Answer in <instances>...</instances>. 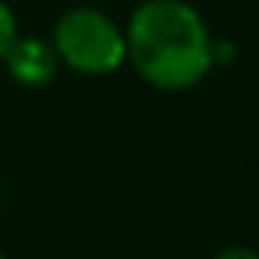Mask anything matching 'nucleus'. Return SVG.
<instances>
[{"label": "nucleus", "instance_id": "2", "mask_svg": "<svg viewBox=\"0 0 259 259\" xmlns=\"http://www.w3.org/2000/svg\"><path fill=\"white\" fill-rule=\"evenodd\" d=\"M53 50L59 63L82 76H112L128 63L125 26L95 7L66 10L53 26Z\"/></svg>", "mask_w": 259, "mask_h": 259}, {"label": "nucleus", "instance_id": "6", "mask_svg": "<svg viewBox=\"0 0 259 259\" xmlns=\"http://www.w3.org/2000/svg\"><path fill=\"white\" fill-rule=\"evenodd\" d=\"M0 259H7V256H4V253H0Z\"/></svg>", "mask_w": 259, "mask_h": 259}, {"label": "nucleus", "instance_id": "5", "mask_svg": "<svg viewBox=\"0 0 259 259\" xmlns=\"http://www.w3.org/2000/svg\"><path fill=\"white\" fill-rule=\"evenodd\" d=\"M213 259H259V253L249 249V246H227V249H220Z\"/></svg>", "mask_w": 259, "mask_h": 259}, {"label": "nucleus", "instance_id": "4", "mask_svg": "<svg viewBox=\"0 0 259 259\" xmlns=\"http://www.w3.org/2000/svg\"><path fill=\"white\" fill-rule=\"evenodd\" d=\"M20 36V26H17V17H13V10L0 0V63H4L7 50L13 46V39Z\"/></svg>", "mask_w": 259, "mask_h": 259}, {"label": "nucleus", "instance_id": "1", "mask_svg": "<svg viewBox=\"0 0 259 259\" xmlns=\"http://www.w3.org/2000/svg\"><path fill=\"white\" fill-rule=\"evenodd\" d=\"M128 63L148 85L184 92L213 72V33L187 0H145L125 26Z\"/></svg>", "mask_w": 259, "mask_h": 259}, {"label": "nucleus", "instance_id": "3", "mask_svg": "<svg viewBox=\"0 0 259 259\" xmlns=\"http://www.w3.org/2000/svg\"><path fill=\"white\" fill-rule=\"evenodd\" d=\"M4 66L10 72V79L17 85L26 89H39V85H50L59 72V56L53 50L50 39H39V36H17L13 46L7 50Z\"/></svg>", "mask_w": 259, "mask_h": 259}]
</instances>
